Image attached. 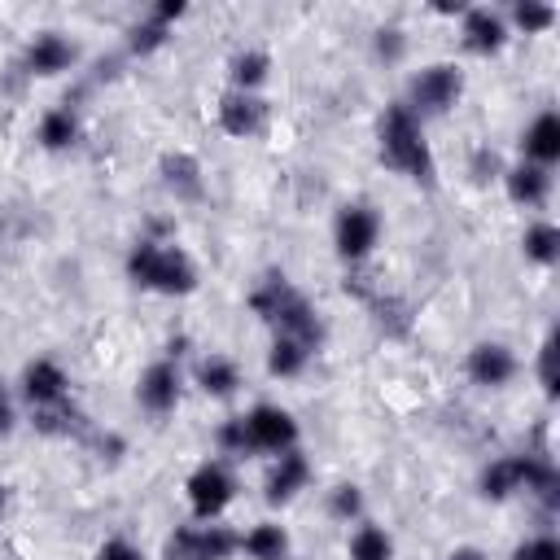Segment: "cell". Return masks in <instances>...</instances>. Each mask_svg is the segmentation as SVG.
<instances>
[{
    "label": "cell",
    "mask_w": 560,
    "mask_h": 560,
    "mask_svg": "<svg viewBox=\"0 0 560 560\" xmlns=\"http://www.w3.org/2000/svg\"><path fill=\"white\" fill-rule=\"evenodd\" d=\"M389 556H394V542H389L385 529L359 525V529L350 534V560H389Z\"/></svg>",
    "instance_id": "22"
},
{
    "label": "cell",
    "mask_w": 560,
    "mask_h": 560,
    "mask_svg": "<svg viewBox=\"0 0 560 560\" xmlns=\"http://www.w3.org/2000/svg\"><path fill=\"white\" fill-rule=\"evenodd\" d=\"M306 481H311V464H306V455H298V451H280L276 464H271V472H267V499H271V503H284V499H293Z\"/></svg>",
    "instance_id": "14"
},
{
    "label": "cell",
    "mask_w": 560,
    "mask_h": 560,
    "mask_svg": "<svg viewBox=\"0 0 560 560\" xmlns=\"http://www.w3.org/2000/svg\"><path fill=\"white\" fill-rule=\"evenodd\" d=\"M332 236H337V254H341V258H350V262H354V258H368L372 245H376V236H381V219H376L372 206H346V210L337 214Z\"/></svg>",
    "instance_id": "8"
},
{
    "label": "cell",
    "mask_w": 560,
    "mask_h": 560,
    "mask_svg": "<svg viewBox=\"0 0 560 560\" xmlns=\"http://www.w3.org/2000/svg\"><path fill=\"white\" fill-rule=\"evenodd\" d=\"M96 560H144V556H140L136 542H127V538H109V542L96 551Z\"/></svg>",
    "instance_id": "31"
},
{
    "label": "cell",
    "mask_w": 560,
    "mask_h": 560,
    "mask_svg": "<svg viewBox=\"0 0 560 560\" xmlns=\"http://www.w3.org/2000/svg\"><path fill=\"white\" fill-rule=\"evenodd\" d=\"M525 254H529L534 262H556V254H560V232H556L551 223H534V228L525 232Z\"/></svg>",
    "instance_id": "25"
},
{
    "label": "cell",
    "mask_w": 560,
    "mask_h": 560,
    "mask_svg": "<svg viewBox=\"0 0 560 560\" xmlns=\"http://www.w3.org/2000/svg\"><path fill=\"white\" fill-rule=\"evenodd\" d=\"M66 372L52 363V359H35V363H26V372H22V394L35 402V407H57V402H66Z\"/></svg>",
    "instance_id": "11"
},
{
    "label": "cell",
    "mask_w": 560,
    "mask_h": 560,
    "mask_svg": "<svg viewBox=\"0 0 560 560\" xmlns=\"http://www.w3.org/2000/svg\"><path fill=\"white\" fill-rule=\"evenodd\" d=\"M508 192H512V201H521V206H542L547 192H551L547 166H534V162L512 166V171H508Z\"/></svg>",
    "instance_id": "17"
},
{
    "label": "cell",
    "mask_w": 560,
    "mask_h": 560,
    "mask_svg": "<svg viewBox=\"0 0 560 560\" xmlns=\"http://www.w3.org/2000/svg\"><path fill=\"white\" fill-rule=\"evenodd\" d=\"M306 359H311V346H306V341H298V337H276V341H271V354H267V368H271V376H298V372L306 368Z\"/></svg>",
    "instance_id": "19"
},
{
    "label": "cell",
    "mask_w": 560,
    "mask_h": 560,
    "mask_svg": "<svg viewBox=\"0 0 560 560\" xmlns=\"http://www.w3.org/2000/svg\"><path fill=\"white\" fill-rule=\"evenodd\" d=\"M74 136H79V122H74L70 109L44 114V122H39V144L44 149H66V144H74Z\"/></svg>",
    "instance_id": "23"
},
{
    "label": "cell",
    "mask_w": 560,
    "mask_h": 560,
    "mask_svg": "<svg viewBox=\"0 0 560 560\" xmlns=\"http://www.w3.org/2000/svg\"><path fill=\"white\" fill-rule=\"evenodd\" d=\"M0 508H4V490H0Z\"/></svg>",
    "instance_id": "36"
},
{
    "label": "cell",
    "mask_w": 560,
    "mask_h": 560,
    "mask_svg": "<svg viewBox=\"0 0 560 560\" xmlns=\"http://www.w3.org/2000/svg\"><path fill=\"white\" fill-rule=\"evenodd\" d=\"M512 560H560V547H556V538H547V534H538V538H529V542H521Z\"/></svg>",
    "instance_id": "30"
},
{
    "label": "cell",
    "mask_w": 560,
    "mask_h": 560,
    "mask_svg": "<svg viewBox=\"0 0 560 560\" xmlns=\"http://www.w3.org/2000/svg\"><path fill=\"white\" fill-rule=\"evenodd\" d=\"M381 158L411 175V179H433V158H429V144H424V131H420V118L407 109V105H389L385 118H381Z\"/></svg>",
    "instance_id": "2"
},
{
    "label": "cell",
    "mask_w": 560,
    "mask_h": 560,
    "mask_svg": "<svg viewBox=\"0 0 560 560\" xmlns=\"http://www.w3.org/2000/svg\"><path fill=\"white\" fill-rule=\"evenodd\" d=\"M241 547H245L254 560H284V551H289V534H284L280 525H254V529L241 538Z\"/></svg>",
    "instance_id": "20"
},
{
    "label": "cell",
    "mask_w": 560,
    "mask_h": 560,
    "mask_svg": "<svg viewBox=\"0 0 560 560\" xmlns=\"http://www.w3.org/2000/svg\"><path fill=\"white\" fill-rule=\"evenodd\" d=\"M241 420H245V433H249V446H254V451H271V455H280V451H293V442H298V424H293V416L280 411V407H271V402L254 407V411L241 416Z\"/></svg>",
    "instance_id": "7"
},
{
    "label": "cell",
    "mask_w": 560,
    "mask_h": 560,
    "mask_svg": "<svg viewBox=\"0 0 560 560\" xmlns=\"http://www.w3.org/2000/svg\"><path fill=\"white\" fill-rule=\"evenodd\" d=\"M127 276L144 289H162V293H188L197 284V271L188 262L184 249L175 245H158V241H140L127 258Z\"/></svg>",
    "instance_id": "3"
},
{
    "label": "cell",
    "mask_w": 560,
    "mask_h": 560,
    "mask_svg": "<svg viewBox=\"0 0 560 560\" xmlns=\"http://www.w3.org/2000/svg\"><path fill=\"white\" fill-rule=\"evenodd\" d=\"M162 39H166V26H162L158 18H149V22L131 26V52H149V48H158Z\"/></svg>",
    "instance_id": "27"
},
{
    "label": "cell",
    "mask_w": 560,
    "mask_h": 560,
    "mask_svg": "<svg viewBox=\"0 0 560 560\" xmlns=\"http://www.w3.org/2000/svg\"><path fill=\"white\" fill-rule=\"evenodd\" d=\"M451 560H486L477 547H459V551H451Z\"/></svg>",
    "instance_id": "35"
},
{
    "label": "cell",
    "mask_w": 560,
    "mask_h": 560,
    "mask_svg": "<svg viewBox=\"0 0 560 560\" xmlns=\"http://www.w3.org/2000/svg\"><path fill=\"white\" fill-rule=\"evenodd\" d=\"M70 61H74V48H70V39H61L57 31L35 35V39L26 44V57H22V66H26L31 74H61Z\"/></svg>",
    "instance_id": "13"
},
{
    "label": "cell",
    "mask_w": 560,
    "mask_h": 560,
    "mask_svg": "<svg viewBox=\"0 0 560 560\" xmlns=\"http://www.w3.org/2000/svg\"><path fill=\"white\" fill-rule=\"evenodd\" d=\"M503 39H508V26H503L499 13H490V9H468V18H464V44H468L472 52H499Z\"/></svg>",
    "instance_id": "16"
},
{
    "label": "cell",
    "mask_w": 560,
    "mask_h": 560,
    "mask_svg": "<svg viewBox=\"0 0 560 560\" xmlns=\"http://www.w3.org/2000/svg\"><path fill=\"white\" fill-rule=\"evenodd\" d=\"M9 429H13V402H9V394L0 385V433H9Z\"/></svg>",
    "instance_id": "34"
},
{
    "label": "cell",
    "mask_w": 560,
    "mask_h": 560,
    "mask_svg": "<svg viewBox=\"0 0 560 560\" xmlns=\"http://www.w3.org/2000/svg\"><path fill=\"white\" fill-rule=\"evenodd\" d=\"M328 508H332V516L350 521V516H359V512H363V494H359L354 486H337V490H332V503H328Z\"/></svg>",
    "instance_id": "29"
},
{
    "label": "cell",
    "mask_w": 560,
    "mask_h": 560,
    "mask_svg": "<svg viewBox=\"0 0 560 560\" xmlns=\"http://www.w3.org/2000/svg\"><path fill=\"white\" fill-rule=\"evenodd\" d=\"M136 398H140V407H149L158 416L171 411L179 402V372L171 363H149L144 376H140V385H136Z\"/></svg>",
    "instance_id": "12"
},
{
    "label": "cell",
    "mask_w": 560,
    "mask_h": 560,
    "mask_svg": "<svg viewBox=\"0 0 560 560\" xmlns=\"http://www.w3.org/2000/svg\"><path fill=\"white\" fill-rule=\"evenodd\" d=\"M267 79V52H236L232 57V83H236V92H254L258 83Z\"/></svg>",
    "instance_id": "24"
},
{
    "label": "cell",
    "mask_w": 560,
    "mask_h": 560,
    "mask_svg": "<svg viewBox=\"0 0 560 560\" xmlns=\"http://www.w3.org/2000/svg\"><path fill=\"white\" fill-rule=\"evenodd\" d=\"M542 385H547V394H556V341L542 346Z\"/></svg>",
    "instance_id": "32"
},
{
    "label": "cell",
    "mask_w": 560,
    "mask_h": 560,
    "mask_svg": "<svg viewBox=\"0 0 560 560\" xmlns=\"http://www.w3.org/2000/svg\"><path fill=\"white\" fill-rule=\"evenodd\" d=\"M512 372H516V359H512L508 346H499V341H481V346H472V354H468V376H472V385L499 389V385L512 381Z\"/></svg>",
    "instance_id": "9"
},
{
    "label": "cell",
    "mask_w": 560,
    "mask_h": 560,
    "mask_svg": "<svg viewBox=\"0 0 560 560\" xmlns=\"http://www.w3.org/2000/svg\"><path fill=\"white\" fill-rule=\"evenodd\" d=\"M232 494H236V481H232V472H228L219 459L201 464V468L188 477V503H192V512H197L201 521H214V516L232 503Z\"/></svg>",
    "instance_id": "6"
},
{
    "label": "cell",
    "mask_w": 560,
    "mask_h": 560,
    "mask_svg": "<svg viewBox=\"0 0 560 560\" xmlns=\"http://www.w3.org/2000/svg\"><path fill=\"white\" fill-rule=\"evenodd\" d=\"M381 52L385 57H398L402 52V35L398 31H381Z\"/></svg>",
    "instance_id": "33"
},
{
    "label": "cell",
    "mask_w": 560,
    "mask_h": 560,
    "mask_svg": "<svg viewBox=\"0 0 560 560\" xmlns=\"http://www.w3.org/2000/svg\"><path fill=\"white\" fill-rule=\"evenodd\" d=\"M521 144H525V158H529L534 166H551V162L560 158V118H556L551 109H542V114L525 127Z\"/></svg>",
    "instance_id": "15"
},
{
    "label": "cell",
    "mask_w": 560,
    "mask_h": 560,
    "mask_svg": "<svg viewBox=\"0 0 560 560\" xmlns=\"http://www.w3.org/2000/svg\"><path fill=\"white\" fill-rule=\"evenodd\" d=\"M459 92H464V79H459V70L455 66H446V61H438V66H424L416 79H411V88H407V109L411 114H446L455 101H459Z\"/></svg>",
    "instance_id": "4"
},
{
    "label": "cell",
    "mask_w": 560,
    "mask_h": 560,
    "mask_svg": "<svg viewBox=\"0 0 560 560\" xmlns=\"http://www.w3.org/2000/svg\"><path fill=\"white\" fill-rule=\"evenodd\" d=\"M241 538L223 525H179L166 538V560H228Z\"/></svg>",
    "instance_id": "5"
},
{
    "label": "cell",
    "mask_w": 560,
    "mask_h": 560,
    "mask_svg": "<svg viewBox=\"0 0 560 560\" xmlns=\"http://www.w3.org/2000/svg\"><path fill=\"white\" fill-rule=\"evenodd\" d=\"M512 18H516V26H525V31H542V26H551L556 13H551L547 4H529V0H525V4L512 9Z\"/></svg>",
    "instance_id": "28"
},
{
    "label": "cell",
    "mask_w": 560,
    "mask_h": 560,
    "mask_svg": "<svg viewBox=\"0 0 560 560\" xmlns=\"http://www.w3.org/2000/svg\"><path fill=\"white\" fill-rule=\"evenodd\" d=\"M162 175H166V184H171L179 197H201V171H197V162H192L188 153L162 158Z\"/></svg>",
    "instance_id": "21"
},
{
    "label": "cell",
    "mask_w": 560,
    "mask_h": 560,
    "mask_svg": "<svg viewBox=\"0 0 560 560\" xmlns=\"http://www.w3.org/2000/svg\"><path fill=\"white\" fill-rule=\"evenodd\" d=\"M197 381H201V389H206V394H214V398H228V394L241 385V372H236V363H232V359H223V354H210V359H201V368H197Z\"/></svg>",
    "instance_id": "18"
},
{
    "label": "cell",
    "mask_w": 560,
    "mask_h": 560,
    "mask_svg": "<svg viewBox=\"0 0 560 560\" xmlns=\"http://www.w3.org/2000/svg\"><path fill=\"white\" fill-rule=\"evenodd\" d=\"M219 446L228 451V455H249L254 446H249V433H245V420L236 416V420H228L223 429H219Z\"/></svg>",
    "instance_id": "26"
},
{
    "label": "cell",
    "mask_w": 560,
    "mask_h": 560,
    "mask_svg": "<svg viewBox=\"0 0 560 560\" xmlns=\"http://www.w3.org/2000/svg\"><path fill=\"white\" fill-rule=\"evenodd\" d=\"M249 306L280 332V337H298V341H306L311 350L319 346V337H324V328H319V319H315V311H311V302L284 280V276H267L258 289H254V298H249Z\"/></svg>",
    "instance_id": "1"
},
{
    "label": "cell",
    "mask_w": 560,
    "mask_h": 560,
    "mask_svg": "<svg viewBox=\"0 0 560 560\" xmlns=\"http://www.w3.org/2000/svg\"><path fill=\"white\" fill-rule=\"evenodd\" d=\"M219 122L228 136H258L267 122V105L254 92H228L219 105Z\"/></svg>",
    "instance_id": "10"
}]
</instances>
